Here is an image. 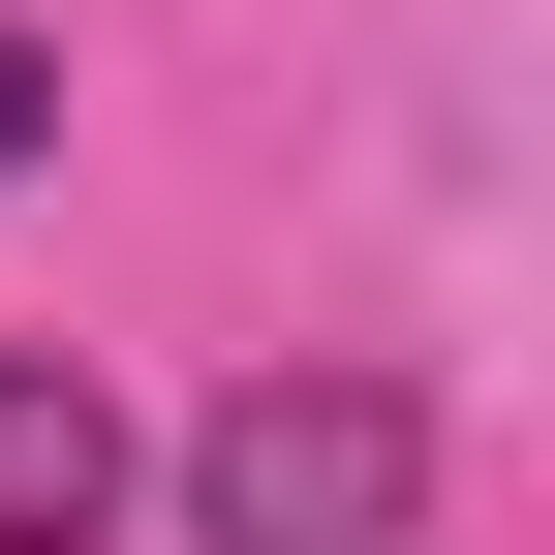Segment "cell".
<instances>
[{
    "label": "cell",
    "instance_id": "1",
    "mask_svg": "<svg viewBox=\"0 0 555 555\" xmlns=\"http://www.w3.org/2000/svg\"><path fill=\"white\" fill-rule=\"evenodd\" d=\"M433 525V401L401 371H247L185 433V555H401Z\"/></svg>",
    "mask_w": 555,
    "mask_h": 555
},
{
    "label": "cell",
    "instance_id": "2",
    "mask_svg": "<svg viewBox=\"0 0 555 555\" xmlns=\"http://www.w3.org/2000/svg\"><path fill=\"white\" fill-rule=\"evenodd\" d=\"M93 525H124V401L62 339H0V555H93Z\"/></svg>",
    "mask_w": 555,
    "mask_h": 555
},
{
    "label": "cell",
    "instance_id": "3",
    "mask_svg": "<svg viewBox=\"0 0 555 555\" xmlns=\"http://www.w3.org/2000/svg\"><path fill=\"white\" fill-rule=\"evenodd\" d=\"M62 155V31H0V185H31Z\"/></svg>",
    "mask_w": 555,
    "mask_h": 555
}]
</instances>
